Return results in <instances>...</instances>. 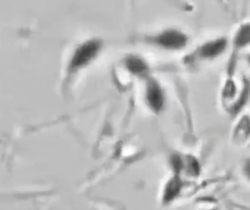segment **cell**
Instances as JSON below:
<instances>
[{
    "label": "cell",
    "instance_id": "1",
    "mask_svg": "<svg viewBox=\"0 0 250 210\" xmlns=\"http://www.w3.org/2000/svg\"><path fill=\"white\" fill-rule=\"evenodd\" d=\"M249 91V83L245 79H234L229 75L221 90L223 108L230 114L238 113L247 102Z\"/></svg>",
    "mask_w": 250,
    "mask_h": 210
},
{
    "label": "cell",
    "instance_id": "2",
    "mask_svg": "<svg viewBox=\"0 0 250 210\" xmlns=\"http://www.w3.org/2000/svg\"><path fill=\"white\" fill-rule=\"evenodd\" d=\"M190 38L178 28H167L146 38V42L166 51H182L189 45Z\"/></svg>",
    "mask_w": 250,
    "mask_h": 210
},
{
    "label": "cell",
    "instance_id": "3",
    "mask_svg": "<svg viewBox=\"0 0 250 210\" xmlns=\"http://www.w3.org/2000/svg\"><path fill=\"white\" fill-rule=\"evenodd\" d=\"M101 49H103V42L97 39H92L82 44L80 47H77L70 62V71L77 72L82 68L87 67L98 57Z\"/></svg>",
    "mask_w": 250,
    "mask_h": 210
},
{
    "label": "cell",
    "instance_id": "4",
    "mask_svg": "<svg viewBox=\"0 0 250 210\" xmlns=\"http://www.w3.org/2000/svg\"><path fill=\"white\" fill-rule=\"evenodd\" d=\"M229 47V40L224 37L210 39L201 43L192 53V58L196 61L208 62L220 58Z\"/></svg>",
    "mask_w": 250,
    "mask_h": 210
},
{
    "label": "cell",
    "instance_id": "5",
    "mask_svg": "<svg viewBox=\"0 0 250 210\" xmlns=\"http://www.w3.org/2000/svg\"><path fill=\"white\" fill-rule=\"evenodd\" d=\"M145 102L150 110L156 114L161 113L166 105V94L161 84L154 80L149 79L145 89Z\"/></svg>",
    "mask_w": 250,
    "mask_h": 210
},
{
    "label": "cell",
    "instance_id": "6",
    "mask_svg": "<svg viewBox=\"0 0 250 210\" xmlns=\"http://www.w3.org/2000/svg\"><path fill=\"white\" fill-rule=\"evenodd\" d=\"M250 46V22L241 24L232 38V47L234 51H240Z\"/></svg>",
    "mask_w": 250,
    "mask_h": 210
},
{
    "label": "cell",
    "instance_id": "7",
    "mask_svg": "<svg viewBox=\"0 0 250 210\" xmlns=\"http://www.w3.org/2000/svg\"><path fill=\"white\" fill-rule=\"evenodd\" d=\"M233 139L236 143L242 144L245 142L250 136V118L245 115L240 119L237 127L233 130Z\"/></svg>",
    "mask_w": 250,
    "mask_h": 210
},
{
    "label": "cell",
    "instance_id": "8",
    "mask_svg": "<svg viewBox=\"0 0 250 210\" xmlns=\"http://www.w3.org/2000/svg\"><path fill=\"white\" fill-rule=\"evenodd\" d=\"M125 67H126L130 73L135 75H146L148 72V65L146 62L143 60V58H140L137 56H130L125 60Z\"/></svg>",
    "mask_w": 250,
    "mask_h": 210
},
{
    "label": "cell",
    "instance_id": "9",
    "mask_svg": "<svg viewBox=\"0 0 250 210\" xmlns=\"http://www.w3.org/2000/svg\"><path fill=\"white\" fill-rule=\"evenodd\" d=\"M181 191V183L177 180V179H173L168 183V189L166 192V199L172 200L174 197H176L177 194Z\"/></svg>",
    "mask_w": 250,
    "mask_h": 210
},
{
    "label": "cell",
    "instance_id": "10",
    "mask_svg": "<svg viewBox=\"0 0 250 210\" xmlns=\"http://www.w3.org/2000/svg\"><path fill=\"white\" fill-rule=\"evenodd\" d=\"M243 173H244V176L250 181V158L247 159V160L244 162Z\"/></svg>",
    "mask_w": 250,
    "mask_h": 210
},
{
    "label": "cell",
    "instance_id": "11",
    "mask_svg": "<svg viewBox=\"0 0 250 210\" xmlns=\"http://www.w3.org/2000/svg\"><path fill=\"white\" fill-rule=\"evenodd\" d=\"M247 61H248V63L250 64V53L248 54V57H247Z\"/></svg>",
    "mask_w": 250,
    "mask_h": 210
}]
</instances>
